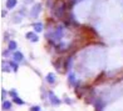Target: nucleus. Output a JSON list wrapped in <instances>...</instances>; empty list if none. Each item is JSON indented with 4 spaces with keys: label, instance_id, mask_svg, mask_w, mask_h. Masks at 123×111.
<instances>
[{
    "label": "nucleus",
    "instance_id": "obj_1",
    "mask_svg": "<svg viewBox=\"0 0 123 111\" xmlns=\"http://www.w3.org/2000/svg\"><path fill=\"white\" fill-rule=\"evenodd\" d=\"M64 11H65V4L63 0H59L54 4L53 6V16L55 18H63L64 15Z\"/></svg>",
    "mask_w": 123,
    "mask_h": 111
},
{
    "label": "nucleus",
    "instance_id": "obj_14",
    "mask_svg": "<svg viewBox=\"0 0 123 111\" xmlns=\"http://www.w3.org/2000/svg\"><path fill=\"white\" fill-rule=\"evenodd\" d=\"M16 48V42L15 41H9V50H14Z\"/></svg>",
    "mask_w": 123,
    "mask_h": 111
},
{
    "label": "nucleus",
    "instance_id": "obj_8",
    "mask_svg": "<svg viewBox=\"0 0 123 111\" xmlns=\"http://www.w3.org/2000/svg\"><path fill=\"white\" fill-rule=\"evenodd\" d=\"M47 81L49 82V84H54V81H55L54 75H53V74H48V76H47Z\"/></svg>",
    "mask_w": 123,
    "mask_h": 111
},
{
    "label": "nucleus",
    "instance_id": "obj_5",
    "mask_svg": "<svg viewBox=\"0 0 123 111\" xmlns=\"http://www.w3.org/2000/svg\"><path fill=\"white\" fill-rule=\"evenodd\" d=\"M26 39H29V40H31L33 42H37L39 40V37L34 34V32H28L26 34Z\"/></svg>",
    "mask_w": 123,
    "mask_h": 111
},
{
    "label": "nucleus",
    "instance_id": "obj_9",
    "mask_svg": "<svg viewBox=\"0 0 123 111\" xmlns=\"http://www.w3.org/2000/svg\"><path fill=\"white\" fill-rule=\"evenodd\" d=\"M34 30H35L37 32H40V31L43 30V25H42L40 23H37V24H34Z\"/></svg>",
    "mask_w": 123,
    "mask_h": 111
},
{
    "label": "nucleus",
    "instance_id": "obj_4",
    "mask_svg": "<svg viewBox=\"0 0 123 111\" xmlns=\"http://www.w3.org/2000/svg\"><path fill=\"white\" fill-rule=\"evenodd\" d=\"M49 100H50V102H52L53 105H60V102H62L53 92H49Z\"/></svg>",
    "mask_w": 123,
    "mask_h": 111
},
{
    "label": "nucleus",
    "instance_id": "obj_3",
    "mask_svg": "<svg viewBox=\"0 0 123 111\" xmlns=\"http://www.w3.org/2000/svg\"><path fill=\"white\" fill-rule=\"evenodd\" d=\"M40 10H42V5H40V4H37L35 6L31 9V11H30V16H31V18H37L38 14L40 13Z\"/></svg>",
    "mask_w": 123,
    "mask_h": 111
},
{
    "label": "nucleus",
    "instance_id": "obj_12",
    "mask_svg": "<svg viewBox=\"0 0 123 111\" xmlns=\"http://www.w3.org/2000/svg\"><path fill=\"white\" fill-rule=\"evenodd\" d=\"M63 63H64V60L62 59V58H60V60H58V61L55 63V68H57V69L59 70V69L62 68V66H63Z\"/></svg>",
    "mask_w": 123,
    "mask_h": 111
},
{
    "label": "nucleus",
    "instance_id": "obj_6",
    "mask_svg": "<svg viewBox=\"0 0 123 111\" xmlns=\"http://www.w3.org/2000/svg\"><path fill=\"white\" fill-rule=\"evenodd\" d=\"M23 59H24V56H23V54H21V53L16 51V53L14 54V61L20 63V61H23Z\"/></svg>",
    "mask_w": 123,
    "mask_h": 111
},
{
    "label": "nucleus",
    "instance_id": "obj_15",
    "mask_svg": "<svg viewBox=\"0 0 123 111\" xmlns=\"http://www.w3.org/2000/svg\"><path fill=\"white\" fill-rule=\"evenodd\" d=\"M68 80H69L70 84H73V85L75 84V79H74V75H73V74H70V75H69V79H68Z\"/></svg>",
    "mask_w": 123,
    "mask_h": 111
},
{
    "label": "nucleus",
    "instance_id": "obj_18",
    "mask_svg": "<svg viewBox=\"0 0 123 111\" xmlns=\"http://www.w3.org/2000/svg\"><path fill=\"white\" fill-rule=\"evenodd\" d=\"M30 111H40V107L39 106H34V107H31Z\"/></svg>",
    "mask_w": 123,
    "mask_h": 111
},
{
    "label": "nucleus",
    "instance_id": "obj_11",
    "mask_svg": "<svg viewBox=\"0 0 123 111\" xmlns=\"http://www.w3.org/2000/svg\"><path fill=\"white\" fill-rule=\"evenodd\" d=\"M10 107H12V102H10V101H4L3 109H4V110H9Z\"/></svg>",
    "mask_w": 123,
    "mask_h": 111
},
{
    "label": "nucleus",
    "instance_id": "obj_17",
    "mask_svg": "<svg viewBox=\"0 0 123 111\" xmlns=\"http://www.w3.org/2000/svg\"><path fill=\"white\" fill-rule=\"evenodd\" d=\"M47 4H48V6H50V8L54 6V5H53V0H47Z\"/></svg>",
    "mask_w": 123,
    "mask_h": 111
},
{
    "label": "nucleus",
    "instance_id": "obj_16",
    "mask_svg": "<svg viewBox=\"0 0 123 111\" xmlns=\"http://www.w3.org/2000/svg\"><path fill=\"white\" fill-rule=\"evenodd\" d=\"M10 66H13V70H14V71L18 70V65H16V61H12V63H10Z\"/></svg>",
    "mask_w": 123,
    "mask_h": 111
},
{
    "label": "nucleus",
    "instance_id": "obj_13",
    "mask_svg": "<svg viewBox=\"0 0 123 111\" xmlns=\"http://www.w3.org/2000/svg\"><path fill=\"white\" fill-rule=\"evenodd\" d=\"M14 102L18 104V105H24V101H23V100H21L20 97H18V96L14 97Z\"/></svg>",
    "mask_w": 123,
    "mask_h": 111
},
{
    "label": "nucleus",
    "instance_id": "obj_10",
    "mask_svg": "<svg viewBox=\"0 0 123 111\" xmlns=\"http://www.w3.org/2000/svg\"><path fill=\"white\" fill-rule=\"evenodd\" d=\"M57 49H58V51H60V53H62V51H65V50L68 49V48H67V45H65V44H59Z\"/></svg>",
    "mask_w": 123,
    "mask_h": 111
},
{
    "label": "nucleus",
    "instance_id": "obj_2",
    "mask_svg": "<svg viewBox=\"0 0 123 111\" xmlns=\"http://www.w3.org/2000/svg\"><path fill=\"white\" fill-rule=\"evenodd\" d=\"M47 36L50 37V39H53V40H60L62 36H63V27H62V26H58L54 31L48 32Z\"/></svg>",
    "mask_w": 123,
    "mask_h": 111
},
{
    "label": "nucleus",
    "instance_id": "obj_7",
    "mask_svg": "<svg viewBox=\"0 0 123 111\" xmlns=\"http://www.w3.org/2000/svg\"><path fill=\"white\" fill-rule=\"evenodd\" d=\"M16 3H18L16 0H8V1H6V8L8 9H13L16 5Z\"/></svg>",
    "mask_w": 123,
    "mask_h": 111
},
{
    "label": "nucleus",
    "instance_id": "obj_19",
    "mask_svg": "<svg viewBox=\"0 0 123 111\" xmlns=\"http://www.w3.org/2000/svg\"><path fill=\"white\" fill-rule=\"evenodd\" d=\"M9 94H10V95H12L13 97H16V92H15L14 90H12V91H9Z\"/></svg>",
    "mask_w": 123,
    "mask_h": 111
}]
</instances>
